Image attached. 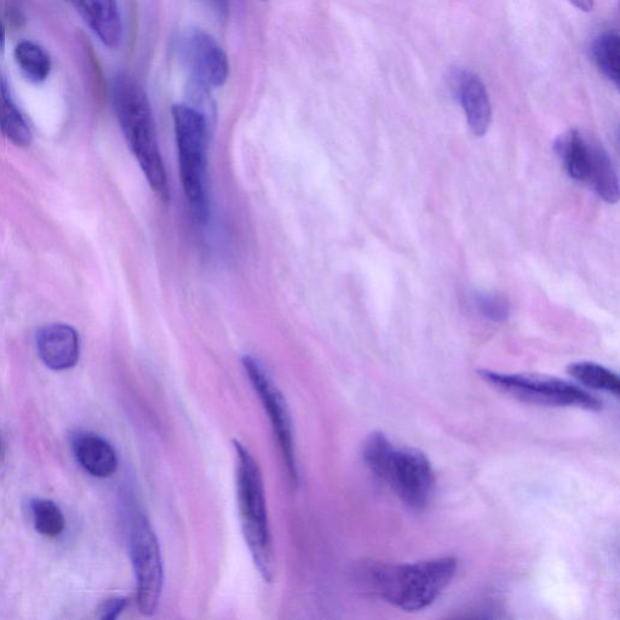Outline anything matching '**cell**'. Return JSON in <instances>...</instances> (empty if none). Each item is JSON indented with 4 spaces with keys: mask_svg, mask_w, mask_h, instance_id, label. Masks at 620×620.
<instances>
[{
    "mask_svg": "<svg viewBox=\"0 0 620 620\" xmlns=\"http://www.w3.org/2000/svg\"><path fill=\"white\" fill-rule=\"evenodd\" d=\"M457 559L389 565L367 562L358 568V581L369 593L406 612L421 611L438 599L455 577Z\"/></svg>",
    "mask_w": 620,
    "mask_h": 620,
    "instance_id": "1",
    "label": "cell"
},
{
    "mask_svg": "<svg viewBox=\"0 0 620 620\" xmlns=\"http://www.w3.org/2000/svg\"><path fill=\"white\" fill-rule=\"evenodd\" d=\"M113 105L130 151L148 185L163 202H169L170 186L158 142L151 102L143 86L128 73L113 82Z\"/></svg>",
    "mask_w": 620,
    "mask_h": 620,
    "instance_id": "2",
    "label": "cell"
},
{
    "mask_svg": "<svg viewBox=\"0 0 620 620\" xmlns=\"http://www.w3.org/2000/svg\"><path fill=\"white\" fill-rule=\"evenodd\" d=\"M363 459L373 476L389 486L406 507L422 510L432 501L435 475L423 452L395 447L386 435L375 432L364 441Z\"/></svg>",
    "mask_w": 620,
    "mask_h": 620,
    "instance_id": "3",
    "label": "cell"
},
{
    "mask_svg": "<svg viewBox=\"0 0 620 620\" xmlns=\"http://www.w3.org/2000/svg\"><path fill=\"white\" fill-rule=\"evenodd\" d=\"M241 530L251 558L266 582L274 574V553L260 465L240 441L233 442Z\"/></svg>",
    "mask_w": 620,
    "mask_h": 620,
    "instance_id": "4",
    "label": "cell"
},
{
    "mask_svg": "<svg viewBox=\"0 0 620 620\" xmlns=\"http://www.w3.org/2000/svg\"><path fill=\"white\" fill-rule=\"evenodd\" d=\"M180 176L189 209L194 220L204 225L210 214L206 152H208V120L199 109L177 103L172 106Z\"/></svg>",
    "mask_w": 620,
    "mask_h": 620,
    "instance_id": "5",
    "label": "cell"
},
{
    "mask_svg": "<svg viewBox=\"0 0 620 620\" xmlns=\"http://www.w3.org/2000/svg\"><path fill=\"white\" fill-rule=\"evenodd\" d=\"M480 377L491 387L521 403L548 407H577L600 411L602 403L595 395L576 384L556 377L526 375V373H499L481 370Z\"/></svg>",
    "mask_w": 620,
    "mask_h": 620,
    "instance_id": "6",
    "label": "cell"
},
{
    "mask_svg": "<svg viewBox=\"0 0 620 620\" xmlns=\"http://www.w3.org/2000/svg\"><path fill=\"white\" fill-rule=\"evenodd\" d=\"M130 550L137 583V605L143 616H153L162 599L164 567L157 536L145 516L131 528Z\"/></svg>",
    "mask_w": 620,
    "mask_h": 620,
    "instance_id": "7",
    "label": "cell"
},
{
    "mask_svg": "<svg viewBox=\"0 0 620 620\" xmlns=\"http://www.w3.org/2000/svg\"><path fill=\"white\" fill-rule=\"evenodd\" d=\"M246 376L260 396L264 411L271 421L275 440L278 442L281 457L285 464L287 476L292 485L298 484V465L295 451L294 429L289 406L283 393L275 386L271 376L264 370L263 365L251 355H245L243 360Z\"/></svg>",
    "mask_w": 620,
    "mask_h": 620,
    "instance_id": "8",
    "label": "cell"
},
{
    "mask_svg": "<svg viewBox=\"0 0 620 620\" xmlns=\"http://www.w3.org/2000/svg\"><path fill=\"white\" fill-rule=\"evenodd\" d=\"M177 51L198 93L204 94L226 84L229 77L228 56L210 33L191 28L182 34Z\"/></svg>",
    "mask_w": 620,
    "mask_h": 620,
    "instance_id": "9",
    "label": "cell"
},
{
    "mask_svg": "<svg viewBox=\"0 0 620 620\" xmlns=\"http://www.w3.org/2000/svg\"><path fill=\"white\" fill-rule=\"evenodd\" d=\"M39 357L51 370L71 369L78 363L80 343L77 331L63 324L44 326L37 335Z\"/></svg>",
    "mask_w": 620,
    "mask_h": 620,
    "instance_id": "10",
    "label": "cell"
},
{
    "mask_svg": "<svg viewBox=\"0 0 620 620\" xmlns=\"http://www.w3.org/2000/svg\"><path fill=\"white\" fill-rule=\"evenodd\" d=\"M456 86L470 130L475 136H485L492 122L491 100L485 84L476 74L461 72L456 78Z\"/></svg>",
    "mask_w": 620,
    "mask_h": 620,
    "instance_id": "11",
    "label": "cell"
},
{
    "mask_svg": "<svg viewBox=\"0 0 620 620\" xmlns=\"http://www.w3.org/2000/svg\"><path fill=\"white\" fill-rule=\"evenodd\" d=\"M86 24L109 49H116L123 40L122 16L117 0H73Z\"/></svg>",
    "mask_w": 620,
    "mask_h": 620,
    "instance_id": "12",
    "label": "cell"
},
{
    "mask_svg": "<svg viewBox=\"0 0 620 620\" xmlns=\"http://www.w3.org/2000/svg\"><path fill=\"white\" fill-rule=\"evenodd\" d=\"M78 462L96 478H109L118 469V457L111 444L100 436L85 434L74 444Z\"/></svg>",
    "mask_w": 620,
    "mask_h": 620,
    "instance_id": "13",
    "label": "cell"
},
{
    "mask_svg": "<svg viewBox=\"0 0 620 620\" xmlns=\"http://www.w3.org/2000/svg\"><path fill=\"white\" fill-rule=\"evenodd\" d=\"M588 185L608 204L619 200V182L616 168L604 146L590 137Z\"/></svg>",
    "mask_w": 620,
    "mask_h": 620,
    "instance_id": "14",
    "label": "cell"
},
{
    "mask_svg": "<svg viewBox=\"0 0 620 620\" xmlns=\"http://www.w3.org/2000/svg\"><path fill=\"white\" fill-rule=\"evenodd\" d=\"M556 153L574 181L587 183L590 163V137L578 130H570L561 135L555 143Z\"/></svg>",
    "mask_w": 620,
    "mask_h": 620,
    "instance_id": "15",
    "label": "cell"
},
{
    "mask_svg": "<svg viewBox=\"0 0 620 620\" xmlns=\"http://www.w3.org/2000/svg\"><path fill=\"white\" fill-rule=\"evenodd\" d=\"M0 131L10 142L19 147H28L32 132L26 119L17 108L11 96L7 78L0 72Z\"/></svg>",
    "mask_w": 620,
    "mask_h": 620,
    "instance_id": "16",
    "label": "cell"
},
{
    "mask_svg": "<svg viewBox=\"0 0 620 620\" xmlns=\"http://www.w3.org/2000/svg\"><path fill=\"white\" fill-rule=\"evenodd\" d=\"M15 60L24 76L32 83H43L51 71L50 56L40 45L24 40L17 44Z\"/></svg>",
    "mask_w": 620,
    "mask_h": 620,
    "instance_id": "17",
    "label": "cell"
},
{
    "mask_svg": "<svg viewBox=\"0 0 620 620\" xmlns=\"http://www.w3.org/2000/svg\"><path fill=\"white\" fill-rule=\"evenodd\" d=\"M568 375L583 386L602 390L618 396L620 390L619 377L616 373L590 361H579L568 366Z\"/></svg>",
    "mask_w": 620,
    "mask_h": 620,
    "instance_id": "18",
    "label": "cell"
},
{
    "mask_svg": "<svg viewBox=\"0 0 620 620\" xmlns=\"http://www.w3.org/2000/svg\"><path fill=\"white\" fill-rule=\"evenodd\" d=\"M591 56L599 71L614 85L619 86L620 42L617 34L604 33L591 45Z\"/></svg>",
    "mask_w": 620,
    "mask_h": 620,
    "instance_id": "19",
    "label": "cell"
},
{
    "mask_svg": "<svg viewBox=\"0 0 620 620\" xmlns=\"http://www.w3.org/2000/svg\"><path fill=\"white\" fill-rule=\"evenodd\" d=\"M34 526L40 535L56 538L65 530L66 521L61 509L48 499H34L31 504Z\"/></svg>",
    "mask_w": 620,
    "mask_h": 620,
    "instance_id": "20",
    "label": "cell"
},
{
    "mask_svg": "<svg viewBox=\"0 0 620 620\" xmlns=\"http://www.w3.org/2000/svg\"><path fill=\"white\" fill-rule=\"evenodd\" d=\"M475 306L482 317L492 323L502 324L510 317V304L502 295L482 292L475 296Z\"/></svg>",
    "mask_w": 620,
    "mask_h": 620,
    "instance_id": "21",
    "label": "cell"
},
{
    "mask_svg": "<svg viewBox=\"0 0 620 620\" xmlns=\"http://www.w3.org/2000/svg\"><path fill=\"white\" fill-rule=\"evenodd\" d=\"M126 605H128V600L123 599V597H116V599L106 601L101 607V618L108 620L118 618Z\"/></svg>",
    "mask_w": 620,
    "mask_h": 620,
    "instance_id": "22",
    "label": "cell"
},
{
    "mask_svg": "<svg viewBox=\"0 0 620 620\" xmlns=\"http://www.w3.org/2000/svg\"><path fill=\"white\" fill-rule=\"evenodd\" d=\"M206 3L210 5L211 8H214L217 13L221 15H226L229 8V0H205Z\"/></svg>",
    "mask_w": 620,
    "mask_h": 620,
    "instance_id": "23",
    "label": "cell"
},
{
    "mask_svg": "<svg viewBox=\"0 0 620 620\" xmlns=\"http://www.w3.org/2000/svg\"><path fill=\"white\" fill-rule=\"evenodd\" d=\"M570 2L584 13H590L594 9V0H570Z\"/></svg>",
    "mask_w": 620,
    "mask_h": 620,
    "instance_id": "24",
    "label": "cell"
},
{
    "mask_svg": "<svg viewBox=\"0 0 620 620\" xmlns=\"http://www.w3.org/2000/svg\"><path fill=\"white\" fill-rule=\"evenodd\" d=\"M5 43V30L2 22H0V51L3 50Z\"/></svg>",
    "mask_w": 620,
    "mask_h": 620,
    "instance_id": "25",
    "label": "cell"
}]
</instances>
